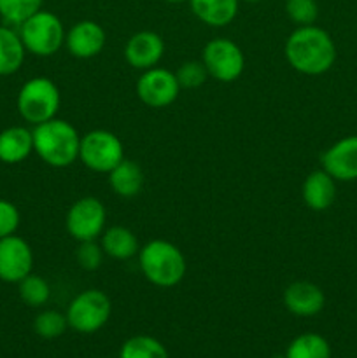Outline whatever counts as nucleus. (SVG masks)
Returning a JSON list of instances; mask_svg holds the SVG:
<instances>
[{"mask_svg":"<svg viewBox=\"0 0 357 358\" xmlns=\"http://www.w3.org/2000/svg\"><path fill=\"white\" fill-rule=\"evenodd\" d=\"M287 63L304 76H322L336 62V45L331 35L315 24L298 27L284 45Z\"/></svg>","mask_w":357,"mask_h":358,"instance_id":"obj_1","label":"nucleus"},{"mask_svg":"<svg viewBox=\"0 0 357 358\" xmlns=\"http://www.w3.org/2000/svg\"><path fill=\"white\" fill-rule=\"evenodd\" d=\"M34 152L51 168H66L79 159L80 135L65 119L52 117L31 129Z\"/></svg>","mask_w":357,"mask_h":358,"instance_id":"obj_2","label":"nucleus"},{"mask_svg":"<svg viewBox=\"0 0 357 358\" xmlns=\"http://www.w3.org/2000/svg\"><path fill=\"white\" fill-rule=\"evenodd\" d=\"M139 266L147 282L160 289L178 285L188 269L181 248L167 240H150L140 247Z\"/></svg>","mask_w":357,"mask_h":358,"instance_id":"obj_3","label":"nucleus"},{"mask_svg":"<svg viewBox=\"0 0 357 358\" xmlns=\"http://www.w3.org/2000/svg\"><path fill=\"white\" fill-rule=\"evenodd\" d=\"M18 34L27 52H31L38 58L56 55L65 45V27L51 10H37L34 16L18 27Z\"/></svg>","mask_w":357,"mask_h":358,"instance_id":"obj_4","label":"nucleus"},{"mask_svg":"<svg viewBox=\"0 0 357 358\" xmlns=\"http://www.w3.org/2000/svg\"><path fill=\"white\" fill-rule=\"evenodd\" d=\"M62 103L58 86L49 77H31L21 86L16 98V107L21 119L37 126L56 117Z\"/></svg>","mask_w":357,"mask_h":358,"instance_id":"obj_5","label":"nucleus"},{"mask_svg":"<svg viewBox=\"0 0 357 358\" xmlns=\"http://www.w3.org/2000/svg\"><path fill=\"white\" fill-rule=\"evenodd\" d=\"M112 303L100 289H88L77 294L66 308L69 327L80 334H93L108 322Z\"/></svg>","mask_w":357,"mask_h":358,"instance_id":"obj_6","label":"nucleus"},{"mask_svg":"<svg viewBox=\"0 0 357 358\" xmlns=\"http://www.w3.org/2000/svg\"><path fill=\"white\" fill-rule=\"evenodd\" d=\"M79 159L94 173H108L125 159V147L108 129H91L80 136Z\"/></svg>","mask_w":357,"mask_h":358,"instance_id":"obj_7","label":"nucleus"},{"mask_svg":"<svg viewBox=\"0 0 357 358\" xmlns=\"http://www.w3.org/2000/svg\"><path fill=\"white\" fill-rule=\"evenodd\" d=\"M202 62L209 77L219 83H233L244 73L245 56L240 45L231 38L217 37L206 42L202 52Z\"/></svg>","mask_w":357,"mask_h":358,"instance_id":"obj_8","label":"nucleus"},{"mask_svg":"<svg viewBox=\"0 0 357 358\" xmlns=\"http://www.w3.org/2000/svg\"><path fill=\"white\" fill-rule=\"evenodd\" d=\"M107 224V210L104 203L93 196H84L72 203L65 217L66 233L80 243L102 236Z\"/></svg>","mask_w":357,"mask_h":358,"instance_id":"obj_9","label":"nucleus"},{"mask_svg":"<svg viewBox=\"0 0 357 358\" xmlns=\"http://www.w3.org/2000/svg\"><path fill=\"white\" fill-rule=\"evenodd\" d=\"M181 93V86L175 77V72H170L161 66H153L144 70L142 76L136 80V94L140 101L150 108H164L174 103Z\"/></svg>","mask_w":357,"mask_h":358,"instance_id":"obj_10","label":"nucleus"},{"mask_svg":"<svg viewBox=\"0 0 357 358\" xmlns=\"http://www.w3.org/2000/svg\"><path fill=\"white\" fill-rule=\"evenodd\" d=\"M34 269V252L18 234L0 240V280L6 283H20Z\"/></svg>","mask_w":357,"mask_h":358,"instance_id":"obj_11","label":"nucleus"},{"mask_svg":"<svg viewBox=\"0 0 357 358\" xmlns=\"http://www.w3.org/2000/svg\"><path fill=\"white\" fill-rule=\"evenodd\" d=\"M107 42L104 27L93 20H80L65 35V48L74 58L90 59L100 55Z\"/></svg>","mask_w":357,"mask_h":358,"instance_id":"obj_12","label":"nucleus"},{"mask_svg":"<svg viewBox=\"0 0 357 358\" xmlns=\"http://www.w3.org/2000/svg\"><path fill=\"white\" fill-rule=\"evenodd\" d=\"M164 55V41L160 34L142 30L133 34L125 45V58L135 70H149L158 66Z\"/></svg>","mask_w":357,"mask_h":358,"instance_id":"obj_13","label":"nucleus"},{"mask_svg":"<svg viewBox=\"0 0 357 358\" xmlns=\"http://www.w3.org/2000/svg\"><path fill=\"white\" fill-rule=\"evenodd\" d=\"M322 170L335 180H357V135L345 136L322 154Z\"/></svg>","mask_w":357,"mask_h":358,"instance_id":"obj_14","label":"nucleus"},{"mask_svg":"<svg viewBox=\"0 0 357 358\" xmlns=\"http://www.w3.org/2000/svg\"><path fill=\"white\" fill-rule=\"evenodd\" d=\"M284 306L296 317H315L324 310L326 296L318 285L300 280L284 290Z\"/></svg>","mask_w":357,"mask_h":358,"instance_id":"obj_15","label":"nucleus"},{"mask_svg":"<svg viewBox=\"0 0 357 358\" xmlns=\"http://www.w3.org/2000/svg\"><path fill=\"white\" fill-rule=\"evenodd\" d=\"M301 196L314 212H324L336 199V180L326 170H315L304 178Z\"/></svg>","mask_w":357,"mask_h":358,"instance_id":"obj_16","label":"nucleus"},{"mask_svg":"<svg viewBox=\"0 0 357 358\" xmlns=\"http://www.w3.org/2000/svg\"><path fill=\"white\" fill-rule=\"evenodd\" d=\"M34 152V135L24 126H9L0 131V161L6 164L23 163Z\"/></svg>","mask_w":357,"mask_h":358,"instance_id":"obj_17","label":"nucleus"},{"mask_svg":"<svg viewBox=\"0 0 357 358\" xmlns=\"http://www.w3.org/2000/svg\"><path fill=\"white\" fill-rule=\"evenodd\" d=\"M100 245L104 254L115 261H128L139 255L140 245L135 233L125 226L105 227L100 236Z\"/></svg>","mask_w":357,"mask_h":358,"instance_id":"obj_18","label":"nucleus"},{"mask_svg":"<svg viewBox=\"0 0 357 358\" xmlns=\"http://www.w3.org/2000/svg\"><path fill=\"white\" fill-rule=\"evenodd\" d=\"M189 7L203 24L220 28L237 17L240 0H189Z\"/></svg>","mask_w":357,"mask_h":358,"instance_id":"obj_19","label":"nucleus"},{"mask_svg":"<svg viewBox=\"0 0 357 358\" xmlns=\"http://www.w3.org/2000/svg\"><path fill=\"white\" fill-rule=\"evenodd\" d=\"M108 185L121 198H135L144 187V171L139 163L122 159L115 168L108 171Z\"/></svg>","mask_w":357,"mask_h":358,"instance_id":"obj_20","label":"nucleus"},{"mask_svg":"<svg viewBox=\"0 0 357 358\" xmlns=\"http://www.w3.org/2000/svg\"><path fill=\"white\" fill-rule=\"evenodd\" d=\"M24 49L20 34L9 24H0V77L16 73L24 62Z\"/></svg>","mask_w":357,"mask_h":358,"instance_id":"obj_21","label":"nucleus"},{"mask_svg":"<svg viewBox=\"0 0 357 358\" xmlns=\"http://www.w3.org/2000/svg\"><path fill=\"white\" fill-rule=\"evenodd\" d=\"M286 358H331V346L315 332H304L287 346Z\"/></svg>","mask_w":357,"mask_h":358,"instance_id":"obj_22","label":"nucleus"},{"mask_svg":"<svg viewBox=\"0 0 357 358\" xmlns=\"http://www.w3.org/2000/svg\"><path fill=\"white\" fill-rule=\"evenodd\" d=\"M18 294L27 306L42 308L51 299V285L46 278L30 273L18 283Z\"/></svg>","mask_w":357,"mask_h":358,"instance_id":"obj_23","label":"nucleus"},{"mask_svg":"<svg viewBox=\"0 0 357 358\" xmlns=\"http://www.w3.org/2000/svg\"><path fill=\"white\" fill-rule=\"evenodd\" d=\"M119 358H168V352L156 338L133 336L121 346Z\"/></svg>","mask_w":357,"mask_h":358,"instance_id":"obj_24","label":"nucleus"},{"mask_svg":"<svg viewBox=\"0 0 357 358\" xmlns=\"http://www.w3.org/2000/svg\"><path fill=\"white\" fill-rule=\"evenodd\" d=\"M42 3L44 0H0V17L9 27H20L42 9Z\"/></svg>","mask_w":357,"mask_h":358,"instance_id":"obj_25","label":"nucleus"},{"mask_svg":"<svg viewBox=\"0 0 357 358\" xmlns=\"http://www.w3.org/2000/svg\"><path fill=\"white\" fill-rule=\"evenodd\" d=\"M69 327L66 315L59 313L56 310H46L35 317L34 331L35 334L41 336L42 339H56L65 334Z\"/></svg>","mask_w":357,"mask_h":358,"instance_id":"obj_26","label":"nucleus"},{"mask_svg":"<svg viewBox=\"0 0 357 358\" xmlns=\"http://www.w3.org/2000/svg\"><path fill=\"white\" fill-rule=\"evenodd\" d=\"M284 9L287 17L300 27L314 24L318 17L317 0H286Z\"/></svg>","mask_w":357,"mask_h":358,"instance_id":"obj_27","label":"nucleus"},{"mask_svg":"<svg viewBox=\"0 0 357 358\" xmlns=\"http://www.w3.org/2000/svg\"><path fill=\"white\" fill-rule=\"evenodd\" d=\"M175 77H177L181 87L196 90V87L203 86L206 83L209 72H206L203 62H184L175 72Z\"/></svg>","mask_w":357,"mask_h":358,"instance_id":"obj_28","label":"nucleus"},{"mask_svg":"<svg viewBox=\"0 0 357 358\" xmlns=\"http://www.w3.org/2000/svg\"><path fill=\"white\" fill-rule=\"evenodd\" d=\"M104 248L100 243H97V240L93 241H80L79 247L76 250V261L86 271H94L102 266L104 262Z\"/></svg>","mask_w":357,"mask_h":358,"instance_id":"obj_29","label":"nucleus"},{"mask_svg":"<svg viewBox=\"0 0 357 358\" xmlns=\"http://www.w3.org/2000/svg\"><path fill=\"white\" fill-rule=\"evenodd\" d=\"M20 222L21 215L18 206L7 199L0 198V240L10 236V234H16Z\"/></svg>","mask_w":357,"mask_h":358,"instance_id":"obj_30","label":"nucleus"},{"mask_svg":"<svg viewBox=\"0 0 357 358\" xmlns=\"http://www.w3.org/2000/svg\"><path fill=\"white\" fill-rule=\"evenodd\" d=\"M168 3H182V2H189V0H164Z\"/></svg>","mask_w":357,"mask_h":358,"instance_id":"obj_31","label":"nucleus"},{"mask_svg":"<svg viewBox=\"0 0 357 358\" xmlns=\"http://www.w3.org/2000/svg\"><path fill=\"white\" fill-rule=\"evenodd\" d=\"M240 2H251V3H255V2H261V0H240Z\"/></svg>","mask_w":357,"mask_h":358,"instance_id":"obj_32","label":"nucleus"}]
</instances>
